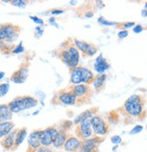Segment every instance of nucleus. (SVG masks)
Here are the masks:
<instances>
[{
    "mask_svg": "<svg viewBox=\"0 0 147 152\" xmlns=\"http://www.w3.org/2000/svg\"><path fill=\"white\" fill-rule=\"evenodd\" d=\"M145 98L142 95H133L124 103L120 108L127 124L135 121H143L146 117V111L144 109Z\"/></svg>",
    "mask_w": 147,
    "mask_h": 152,
    "instance_id": "f257e3e1",
    "label": "nucleus"
},
{
    "mask_svg": "<svg viewBox=\"0 0 147 152\" xmlns=\"http://www.w3.org/2000/svg\"><path fill=\"white\" fill-rule=\"evenodd\" d=\"M52 54L62 63L67 65L70 70L79 66V51L76 48L72 38L69 37L63 41V42L57 49L52 50Z\"/></svg>",
    "mask_w": 147,
    "mask_h": 152,
    "instance_id": "f03ea898",
    "label": "nucleus"
},
{
    "mask_svg": "<svg viewBox=\"0 0 147 152\" xmlns=\"http://www.w3.org/2000/svg\"><path fill=\"white\" fill-rule=\"evenodd\" d=\"M70 84L71 85H79L81 83L85 85L93 84L95 79L94 73L81 65H79L75 69L70 70Z\"/></svg>",
    "mask_w": 147,
    "mask_h": 152,
    "instance_id": "7ed1b4c3",
    "label": "nucleus"
},
{
    "mask_svg": "<svg viewBox=\"0 0 147 152\" xmlns=\"http://www.w3.org/2000/svg\"><path fill=\"white\" fill-rule=\"evenodd\" d=\"M71 92L76 96V106H81L83 104H90L91 97L93 96V90L89 85H69L68 86Z\"/></svg>",
    "mask_w": 147,
    "mask_h": 152,
    "instance_id": "20e7f679",
    "label": "nucleus"
},
{
    "mask_svg": "<svg viewBox=\"0 0 147 152\" xmlns=\"http://www.w3.org/2000/svg\"><path fill=\"white\" fill-rule=\"evenodd\" d=\"M38 99L31 96H17L10 101L7 105L13 113H17L22 111L30 109L38 105Z\"/></svg>",
    "mask_w": 147,
    "mask_h": 152,
    "instance_id": "39448f33",
    "label": "nucleus"
},
{
    "mask_svg": "<svg viewBox=\"0 0 147 152\" xmlns=\"http://www.w3.org/2000/svg\"><path fill=\"white\" fill-rule=\"evenodd\" d=\"M51 104L52 105H75L76 96L71 92L70 87L66 86L54 93Z\"/></svg>",
    "mask_w": 147,
    "mask_h": 152,
    "instance_id": "423d86ee",
    "label": "nucleus"
},
{
    "mask_svg": "<svg viewBox=\"0 0 147 152\" xmlns=\"http://www.w3.org/2000/svg\"><path fill=\"white\" fill-rule=\"evenodd\" d=\"M21 32V27L11 23H0V41L11 43L16 41Z\"/></svg>",
    "mask_w": 147,
    "mask_h": 152,
    "instance_id": "0eeeda50",
    "label": "nucleus"
},
{
    "mask_svg": "<svg viewBox=\"0 0 147 152\" xmlns=\"http://www.w3.org/2000/svg\"><path fill=\"white\" fill-rule=\"evenodd\" d=\"M91 128L93 131V133L96 136L101 137L105 136L109 132V126L107 121L100 116V115H94L90 119Z\"/></svg>",
    "mask_w": 147,
    "mask_h": 152,
    "instance_id": "6e6552de",
    "label": "nucleus"
},
{
    "mask_svg": "<svg viewBox=\"0 0 147 152\" xmlns=\"http://www.w3.org/2000/svg\"><path fill=\"white\" fill-rule=\"evenodd\" d=\"M76 137H78L79 140H87L94 136L93 131L91 128V124H90V119L85 120L78 125H76V130H75Z\"/></svg>",
    "mask_w": 147,
    "mask_h": 152,
    "instance_id": "1a4fd4ad",
    "label": "nucleus"
},
{
    "mask_svg": "<svg viewBox=\"0 0 147 152\" xmlns=\"http://www.w3.org/2000/svg\"><path fill=\"white\" fill-rule=\"evenodd\" d=\"M103 140L104 138L96 135L87 140H84L81 142V146L79 152H98V145Z\"/></svg>",
    "mask_w": 147,
    "mask_h": 152,
    "instance_id": "9d476101",
    "label": "nucleus"
},
{
    "mask_svg": "<svg viewBox=\"0 0 147 152\" xmlns=\"http://www.w3.org/2000/svg\"><path fill=\"white\" fill-rule=\"evenodd\" d=\"M59 129H57L56 127H47L44 130H42L41 132V137H40V140H41V145L43 147H47L50 148L52 146L53 141L58 134Z\"/></svg>",
    "mask_w": 147,
    "mask_h": 152,
    "instance_id": "9b49d317",
    "label": "nucleus"
},
{
    "mask_svg": "<svg viewBox=\"0 0 147 152\" xmlns=\"http://www.w3.org/2000/svg\"><path fill=\"white\" fill-rule=\"evenodd\" d=\"M73 39V42L76 46V48L78 49V50H80L83 54V56H93L97 53L98 51V46L93 44V43H90L87 42L76 38H72Z\"/></svg>",
    "mask_w": 147,
    "mask_h": 152,
    "instance_id": "f8f14e48",
    "label": "nucleus"
},
{
    "mask_svg": "<svg viewBox=\"0 0 147 152\" xmlns=\"http://www.w3.org/2000/svg\"><path fill=\"white\" fill-rule=\"evenodd\" d=\"M29 67H30V63L29 62H24L17 70H15L10 79L12 82L15 84H23L26 81L29 74Z\"/></svg>",
    "mask_w": 147,
    "mask_h": 152,
    "instance_id": "ddd939ff",
    "label": "nucleus"
},
{
    "mask_svg": "<svg viewBox=\"0 0 147 152\" xmlns=\"http://www.w3.org/2000/svg\"><path fill=\"white\" fill-rule=\"evenodd\" d=\"M81 142L82 140H79L78 137L69 134L62 148L65 152H79L81 146Z\"/></svg>",
    "mask_w": 147,
    "mask_h": 152,
    "instance_id": "4468645a",
    "label": "nucleus"
},
{
    "mask_svg": "<svg viewBox=\"0 0 147 152\" xmlns=\"http://www.w3.org/2000/svg\"><path fill=\"white\" fill-rule=\"evenodd\" d=\"M41 132H42V130H35L32 132L31 134L29 135L28 140H27V142H28L27 152H34L35 150H36L38 148L42 146L41 140H40Z\"/></svg>",
    "mask_w": 147,
    "mask_h": 152,
    "instance_id": "2eb2a0df",
    "label": "nucleus"
},
{
    "mask_svg": "<svg viewBox=\"0 0 147 152\" xmlns=\"http://www.w3.org/2000/svg\"><path fill=\"white\" fill-rule=\"evenodd\" d=\"M16 132H17V129L13 130L9 134L5 136L3 139H1V140H0V144H1V146L5 149H7V150L15 149V141Z\"/></svg>",
    "mask_w": 147,
    "mask_h": 152,
    "instance_id": "dca6fc26",
    "label": "nucleus"
},
{
    "mask_svg": "<svg viewBox=\"0 0 147 152\" xmlns=\"http://www.w3.org/2000/svg\"><path fill=\"white\" fill-rule=\"evenodd\" d=\"M69 133L67 132V131L63 128H61L59 129V132H58V134L53 141V148H56V149H61L62 148L66 140H67V137H68Z\"/></svg>",
    "mask_w": 147,
    "mask_h": 152,
    "instance_id": "f3484780",
    "label": "nucleus"
},
{
    "mask_svg": "<svg viewBox=\"0 0 147 152\" xmlns=\"http://www.w3.org/2000/svg\"><path fill=\"white\" fill-rule=\"evenodd\" d=\"M98 107H93L91 109H87V110L82 112L80 114H79L75 118L73 124L75 125H78V124H79L81 123V121H83L85 120L91 119L94 115H96V113H98Z\"/></svg>",
    "mask_w": 147,
    "mask_h": 152,
    "instance_id": "a211bd4d",
    "label": "nucleus"
},
{
    "mask_svg": "<svg viewBox=\"0 0 147 152\" xmlns=\"http://www.w3.org/2000/svg\"><path fill=\"white\" fill-rule=\"evenodd\" d=\"M109 63L107 62V60L102 56L99 55L97 58L94 64V69L98 74H103L106 70L109 69Z\"/></svg>",
    "mask_w": 147,
    "mask_h": 152,
    "instance_id": "6ab92c4d",
    "label": "nucleus"
},
{
    "mask_svg": "<svg viewBox=\"0 0 147 152\" xmlns=\"http://www.w3.org/2000/svg\"><path fill=\"white\" fill-rule=\"evenodd\" d=\"M13 118V113L10 111L7 104H0V123L10 121Z\"/></svg>",
    "mask_w": 147,
    "mask_h": 152,
    "instance_id": "aec40b11",
    "label": "nucleus"
},
{
    "mask_svg": "<svg viewBox=\"0 0 147 152\" xmlns=\"http://www.w3.org/2000/svg\"><path fill=\"white\" fill-rule=\"evenodd\" d=\"M107 76L106 74H98L95 76V79L93 81L94 88L97 92H101V91L105 88L106 86V82H107Z\"/></svg>",
    "mask_w": 147,
    "mask_h": 152,
    "instance_id": "412c9836",
    "label": "nucleus"
},
{
    "mask_svg": "<svg viewBox=\"0 0 147 152\" xmlns=\"http://www.w3.org/2000/svg\"><path fill=\"white\" fill-rule=\"evenodd\" d=\"M15 128V124L12 121L0 123V140L3 139L5 136L9 134Z\"/></svg>",
    "mask_w": 147,
    "mask_h": 152,
    "instance_id": "4be33fe9",
    "label": "nucleus"
},
{
    "mask_svg": "<svg viewBox=\"0 0 147 152\" xmlns=\"http://www.w3.org/2000/svg\"><path fill=\"white\" fill-rule=\"evenodd\" d=\"M27 136V129L26 128H21L17 129L16 134H15V149L17 148L25 140Z\"/></svg>",
    "mask_w": 147,
    "mask_h": 152,
    "instance_id": "5701e85b",
    "label": "nucleus"
},
{
    "mask_svg": "<svg viewBox=\"0 0 147 152\" xmlns=\"http://www.w3.org/2000/svg\"><path fill=\"white\" fill-rule=\"evenodd\" d=\"M10 85L8 83H1L0 84V97L5 96L9 91Z\"/></svg>",
    "mask_w": 147,
    "mask_h": 152,
    "instance_id": "b1692460",
    "label": "nucleus"
},
{
    "mask_svg": "<svg viewBox=\"0 0 147 152\" xmlns=\"http://www.w3.org/2000/svg\"><path fill=\"white\" fill-rule=\"evenodd\" d=\"M10 4L14 7H21L24 8L26 7L27 2L25 1H22V0H13V1H10Z\"/></svg>",
    "mask_w": 147,
    "mask_h": 152,
    "instance_id": "393cba45",
    "label": "nucleus"
},
{
    "mask_svg": "<svg viewBox=\"0 0 147 152\" xmlns=\"http://www.w3.org/2000/svg\"><path fill=\"white\" fill-rule=\"evenodd\" d=\"M24 50V46H23V43L20 42L18 45L15 46V48H14L12 53H14V54H18V53H22Z\"/></svg>",
    "mask_w": 147,
    "mask_h": 152,
    "instance_id": "a878e982",
    "label": "nucleus"
},
{
    "mask_svg": "<svg viewBox=\"0 0 147 152\" xmlns=\"http://www.w3.org/2000/svg\"><path fill=\"white\" fill-rule=\"evenodd\" d=\"M143 126L142 125H136V126H135L131 131H130V132H129V134L130 135H135V134H137V133H140L142 131H143Z\"/></svg>",
    "mask_w": 147,
    "mask_h": 152,
    "instance_id": "bb28decb",
    "label": "nucleus"
},
{
    "mask_svg": "<svg viewBox=\"0 0 147 152\" xmlns=\"http://www.w3.org/2000/svg\"><path fill=\"white\" fill-rule=\"evenodd\" d=\"M34 152H58L56 150H53L51 149V148H47V147H43V146H41L40 148H38L36 150H35Z\"/></svg>",
    "mask_w": 147,
    "mask_h": 152,
    "instance_id": "cd10ccee",
    "label": "nucleus"
},
{
    "mask_svg": "<svg viewBox=\"0 0 147 152\" xmlns=\"http://www.w3.org/2000/svg\"><path fill=\"white\" fill-rule=\"evenodd\" d=\"M98 23H101V24H103V25H107V26H110V25H115V24H117L116 23H114V22H108V21L105 20L103 17H100V18L98 19Z\"/></svg>",
    "mask_w": 147,
    "mask_h": 152,
    "instance_id": "c85d7f7f",
    "label": "nucleus"
},
{
    "mask_svg": "<svg viewBox=\"0 0 147 152\" xmlns=\"http://www.w3.org/2000/svg\"><path fill=\"white\" fill-rule=\"evenodd\" d=\"M121 141H122V139H121V137L118 136V135H115V136H113V137L111 138V142H112L113 144H119Z\"/></svg>",
    "mask_w": 147,
    "mask_h": 152,
    "instance_id": "c756f323",
    "label": "nucleus"
},
{
    "mask_svg": "<svg viewBox=\"0 0 147 152\" xmlns=\"http://www.w3.org/2000/svg\"><path fill=\"white\" fill-rule=\"evenodd\" d=\"M117 25H119V27H122L124 29H126V28H130L132 26L135 25V23L134 22H131V23H117Z\"/></svg>",
    "mask_w": 147,
    "mask_h": 152,
    "instance_id": "7c9ffc66",
    "label": "nucleus"
},
{
    "mask_svg": "<svg viewBox=\"0 0 147 152\" xmlns=\"http://www.w3.org/2000/svg\"><path fill=\"white\" fill-rule=\"evenodd\" d=\"M29 18H30L32 21H34L35 23H38V24H43V21L41 19V18H39V17H37V16H33V15H30L29 16Z\"/></svg>",
    "mask_w": 147,
    "mask_h": 152,
    "instance_id": "2f4dec72",
    "label": "nucleus"
},
{
    "mask_svg": "<svg viewBox=\"0 0 147 152\" xmlns=\"http://www.w3.org/2000/svg\"><path fill=\"white\" fill-rule=\"evenodd\" d=\"M117 35H118V37H119L120 39H124V38H126V36H128V32L126 31V30H123V31H120Z\"/></svg>",
    "mask_w": 147,
    "mask_h": 152,
    "instance_id": "473e14b6",
    "label": "nucleus"
},
{
    "mask_svg": "<svg viewBox=\"0 0 147 152\" xmlns=\"http://www.w3.org/2000/svg\"><path fill=\"white\" fill-rule=\"evenodd\" d=\"M143 27H142V25L138 24V25L135 26V28H134V32H135V34H139V33H141V32L143 31Z\"/></svg>",
    "mask_w": 147,
    "mask_h": 152,
    "instance_id": "72a5a7b5",
    "label": "nucleus"
},
{
    "mask_svg": "<svg viewBox=\"0 0 147 152\" xmlns=\"http://www.w3.org/2000/svg\"><path fill=\"white\" fill-rule=\"evenodd\" d=\"M62 13H64V11H63V10H58V9H56V10H52V12H51V14H52V15H58V14H62Z\"/></svg>",
    "mask_w": 147,
    "mask_h": 152,
    "instance_id": "f704fd0d",
    "label": "nucleus"
},
{
    "mask_svg": "<svg viewBox=\"0 0 147 152\" xmlns=\"http://www.w3.org/2000/svg\"><path fill=\"white\" fill-rule=\"evenodd\" d=\"M5 45H6V43H5L4 42L0 41V50H3V48L5 47Z\"/></svg>",
    "mask_w": 147,
    "mask_h": 152,
    "instance_id": "c9c22d12",
    "label": "nucleus"
},
{
    "mask_svg": "<svg viewBox=\"0 0 147 152\" xmlns=\"http://www.w3.org/2000/svg\"><path fill=\"white\" fill-rule=\"evenodd\" d=\"M5 77V72L3 71H0V79H2Z\"/></svg>",
    "mask_w": 147,
    "mask_h": 152,
    "instance_id": "e433bc0d",
    "label": "nucleus"
},
{
    "mask_svg": "<svg viewBox=\"0 0 147 152\" xmlns=\"http://www.w3.org/2000/svg\"><path fill=\"white\" fill-rule=\"evenodd\" d=\"M142 15H143V16H146V15H147V10H143V11L142 12Z\"/></svg>",
    "mask_w": 147,
    "mask_h": 152,
    "instance_id": "4c0bfd02",
    "label": "nucleus"
},
{
    "mask_svg": "<svg viewBox=\"0 0 147 152\" xmlns=\"http://www.w3.org/2000/svg\"><path fill=\"white\" fill-rule=\"evenodd\" d=\"M145 7L147 8V2H146V5H145Z\"/></svg>",
    "mask_w": 147,
    "mask_h": 152,
    "instance_id": "58836bf2",
    "label": "nucleus"
}]
</instances>
